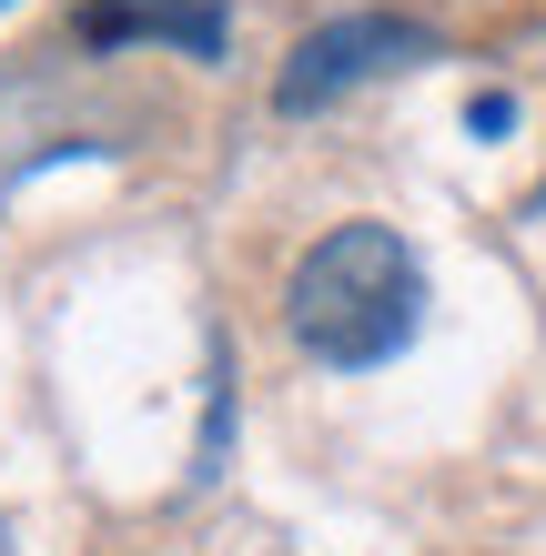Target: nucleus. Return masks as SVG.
<instances>
[{
  "label": "nucleus",
  "mask_w": 546,
  "mask_h": 556,
  "mask_svg": "<svg viewBox=\"0 0 546 556\" xmlns=\"http://www.w3.org/2000/svg\"><path fill=\"white\" fill-rule=\"evenodd\" d=\"M283 324H294V344L314 365L374 375L426 324V264H415V243L395 223H334L294 264V283H283Z\"/></svg>",
  "instance_id": "1"
},
{
  "label": "nucleus",
  "mask_w": 546,
  "mask_h": 556,
  "mask_svg": "<svg viewBox=\"0 0 546 556\" xmlns=\"http://www.w3.org/2000/svg\"><path fill=\"white\" fill-rule=\"evenodd\" d=\"M445 41L426 21H395V11H344V21H325V30H304L294 41V61H283V81H274V112H325V102H344L355 81H384V72H415V61H435Z\"/></svg>",
  "instance_id": "2"
},
{
  "label": "nucleus",
  "mask_w": 546,
  "mask_h": 556,
  "mask_svg": "<svg viewBox=\"0 0 546 556\" xmlns=\"http://www.w3.org/2000/svg\"><path fill=\"white\" fill-rule=\"evenodd\" d=\"M223 30H233L223 0H81L72 41H81V51L163 41V51H182V61H223Z\"/></svg>",
  "instance_id": "3"
},
{
  "label": "nucleus",
  "mask_w": 546,
  "mask_h": 556,
  "mask_svg": "<svg viewBox=\"0 0 546 556\" xmlns=\"http://www.w3.org/2000/svg\"><path fill=\"white\" fill-rule=\"evenodd\" d=\"M536 213H546V182H536Z\"/></svg>",
  "instance_id": "4"
},
{
  "label": "nucleus",
  "mask_w": 546,
  "mask_h": 556,
  "mask_svg": "<svg viewBox=\"0 0 546 556\" xmlns=\"http://www.w3.org/2000/svg\"><path fill=\"white\" fill-rule=\"evenodd\" d=\"M0 556H11V536H0Z\"/></svg>",
  "instance_id": "5"
},
{
  "label": "nucleus",
  "mask_w": 546,
  "mask_h": 556,
  "mask_svg": "<svg viewBox=\"0 0 546 556\" xmlns=\"http://www.w3.org/2000/svg\"><path fill=\"white\" fill-rule=\"evenodd\" d=\"M0 11H11V0H0Z\"/></svg>",
  "instance_id": "6"
}]
</instances>
